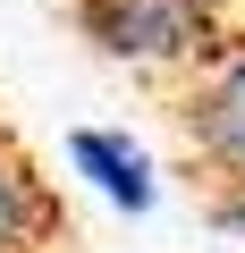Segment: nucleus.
Segmentation results:
<instances>
[{"label":"nucleus","mask_w":245,"mask_h":253,"mask_svg":"<svg viewBox=\"0 0 245 253\" xmlns=\"http://www.w3.org/2000/svg\"><path fill=\"white\" fill-rule=\"evenodd\" d=\"M0 253H76V211L9 118H0Z\"/></svg>","instance_id":"3"},{"label":"nucleus","mask_w":245,"mask_h":253,"mask_svg":"<svg viewBox=\"0 0 245 253\" xmlns=\"http://www.w3.org/2000/svg\"><path fill=\"white\" fill-rule=\"evenodd\" d=\"M59 17L101 68H127L144 84V76L195 68L245 17V0H59Z\"/></svg>","instance_id":"2"},{"label":"nucleus","mask_w":245,"mask_h":253,"mask_svg":"<svg viewBox=\"0 0 245 253\" xmlns=\"http://www.w3.org/2000/svg\"><path fill=\"white\" fill-rule=\"evenodd\" d=\"M68 161H76V177H93L127 219H144L161 203V177H152V161H144V144L127 135V126H76V135H68Z\"/></svg>","instance_id":"4"},{"label":"nucleus","mask_w":245,"mask_h":253,"mask_svg":"<svg viewBox=\"0 0 245 253\" xmlns=\"http://www.w3.org/2000/svg\"><path fill=\"white\" fill-rule=\"evenodd\" d=\"M144 101H152L169 177L186 186V203L220 236H245V17L195 68L144 76Z\"/></svg>","instance_id":"1"}]
</instances>
